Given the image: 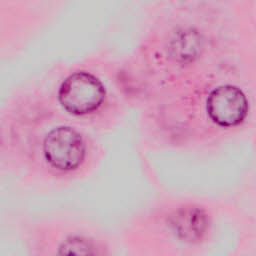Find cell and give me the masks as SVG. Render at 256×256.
<instances>
[{
    "label": "cell",
    "mask_w": 256,
    "mask_h": 256,
    "mask_svg": "<svg viewBox=\"0 0 256 256\" xmlns=\"http://www.w3.org/2000/svg\"><path fill=\"white\" fill-rule=\"evenodd\" d=\"M57 96L64 110L73 115L84 116L102 106L106 89L102 81L92 73L75 71L61 82Z\"/></svg>",
    "instance_id": "obj_1"
},
{
    "label": "cell",
    "mask_w": 256,
    "mask_h": 256,
    "mask_svg": "<svg viewBox=\"0 0 256 256\" xmlns=\"http://www.w3.org/2000/svg\"><path fill=\"white\" fill-rule=\"evenodd\" d=\"M42 152L50 168L61 173H69L84 163L87 147L79 131L71 126L61 125L46 134Z\"/></svg>",
    "instance_id": "obj_2"
},
{
    "label": "cell",
    "mask_w": 256,
    "mask_h": 256,
    "mask_svg": "<svg viewBox=\"0 0 256 256\" xmlns=\"http://www.w3.org/2000/svg\"><path fill=\"white\" fill-rule=\"evenodd\" d=\"M206 110L209 118L222 127L240 124L248 112V100L243 91L234 85H221L208 95Z\"/></svg>",
    "instance_id": "obj_3"
},
{
    "label": "cell",
    "mask_w": 256,
    "mask_h": 256,
    "mask_svg": "<svg viewBox=\"0 0 256 256\" xmlns=\"http://www.w3.org/2000/svg\"><path fill=\"white\" fill-rule=\"evenodd\" d=\"M167 227L178 241L195 245L203 242L211 227L208 212L197 205L181 206L167 217Z\"/></svg>",
    "instance_id": "obj_4"
},
{
    "label": "cell",
    "mask_w": 256,
    "mask_h": 256,
    "mask_svg": "<svg viewBox=\"0 0 256 256\" xmlns=\"http://www.w3.org/2000/svg\"><path fill=\"white\" fill-rule=\"evenodd\" d=\"M53 256H109L108 247L93 236L73 233L65 236L54 248Z\"/></svg>",
    "instance_id": "obj_5"
}]
</instances>
